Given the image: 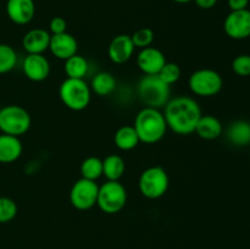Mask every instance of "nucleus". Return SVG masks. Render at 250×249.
Listing matches in <instances>:
<instances>
[{"mask_svg": "<svg viewBox=\"0 0 250 249\" xmlns=\"http://www.w3.org/2000/svg\"><path fill=\"white\" fill-rule=\"evenodd\" d=\"M226 137L234 146L250 145V122L244 120L232 122L227 128Z\"/></svg>", "mask_w": 250, "mask_h": 249, "instance_id": "obj_19", "label": "nucleus"}, {"mask_svg": "<svg viewBox=\"0 0 250 249\" xmlns=\"http://www.w3.org/2000/svg\"><path fill=\"white\" fill-rule=\"evenodd\" d=\"M158 76L166 84L172 85L181 78V67L175 62H166Z\"/></svg>", "mask_w": 250, "mask_h": 249, "instance_id": "obj_28", "label": "nucleus"}, {"mask_svg": "<svg viewBox=\"0 0 250 249\" xmlns=\"http://www.w3.org/2000/svg\"><path fill=\"white\" fill-rule=\"evenodd\" d=\"M188 85L192 93L198 97L209 98L221 92L224 80L217 71L211 68H200L190 75Z\"/></svg>", "mask_w": 250, "mask_h": 249, "instance_id": "obj_8", "label": "nucleus"}, {"mask_svg": "<svg viewBox=\"0 0 250 249\" xmlns=\"http://www.w3.org/2000/svg\"><path fill=\"white\" fill-rule=\"evenodd\" d=\"M131 39L136 48H148V46H151V43L154 42V32L151 28L143 27V28L137 29L131 36Z\"/></svg>", "mask_w": 250, "mask_h": 249, "instance_id": "obj_27", "label": "nucleus"}, {"mask_svg": "<svg viewBox=\"0 0 250 249\" xmlns=\"http://www.w3.org/2000/svg\"><path fill=\"white\" fill-rule=\"evenodd\" d=\"M202 115L199 104L193 98L185 95L168 100L164 111L167 128L180 136L193 133Z\"/></svg>", "mask_w": 250, "mask_h": 249, "instance_id": "obj_1", "label": "nucleus"}, {"mask_svg": "<svg viewBox=\"0 0 250 249\" xmlns=\"http://www.w3.org/2000/svg\"><path fill=\"white\" fill-rule=\"evenodd\" d=\"M166 62L163 51L154 46L141 49L137 56V65L144 75H158Z\"/></svg>", "mask_w": 250, "mask_h": 249, "instance_id": "obj_12", "label": "nucleus"}, {"mask_svg": "<svg viewBox=\"0 0 250 249\" xmlns=\"http://www.w3.org/2000/svg\"><path fill=\"white\" fill-rule=\"evenodd\" d=\"M80 171L82 178L97 181L100 176H103V160L98 156H89L82 161Z\"/></svg>", "mask_w": 250, "mask_h": 249, "instance_id": "obj_24", "label": "nucleus"}, {"mask_svg": "<svg viewBox=\"0 0 250 249\" xmlns=\"http://www.w3.org/2000/svg\"><path fill=\"white\" fill-rule=\"evenodd\" d=\"M23 146L19 137L0 134V164H11L22 155Z\"/></svg>", "mask_w": 250, "mask_h": 249, "instance_id": "obj_17", "label": "nucleus"}, {"mask_svg": "<svg viewBox=\"0 0 250 249\" xmlns=\"http://www.w3.org/2000/svg\"><path fill=\"white\" fill-rule=\"evenodd\" d=\"M126 170L125 160L120 155L110 154L103 160V175L107 181H119Z\"/></svg>", "mask_w": 250, "mask_h": 249, "instance_id": "obj_21", "label": "nucleus"}, {"mask_svg": "<svg viewBox=\"0 0 250 249\" xmlns=\"http://www.w3.org/2000/svg\"><path fill=\"white\" fill-rule=\"evenodd\" d=\"M49 50L51 51V54L55 58L65 61L68 58L77 54V39L72 34L67 33V32L60 34H51L50 43H49Z\"/></svg>", "mask_w": 250, "mask_h": 249, "instance_id": "obj_14", "label": "nucleus"}, {"mask_svg": "<svg viewBox=\"0 0 250 249\" xmlns=\"http://www.w3.org/2000/svg\"><path fill=\"white\" fill-rule=\"evenodd\" d=\"M224 127L221 121L212 115H202L194 132L205 141H214L222 134Z\"/></svg>", "mask_w": 250, "mask_h": 249, "instance_id": "obj_18", "label": "nucleus"}, {"mask_svg": "<svg viewBox=\"0 0 250 249\" xmlns=\"http://www.w3.org/2000/svg\"><path fill=\"white\" fill-rule=\"evenodd\" d=\"M65 72L67 78H77L83 80L88 72V61L82 55L71 56L67 60H65Z\"/></svg>", "mask_w": 250, "mask_h": 249, "instance_id": "obj_23", "label": "nucleus"}, {"mask_svg": "<svg viewBox=\"0 0 250 249\" xmlns=\"http://www.w3.org/2000/svg\"><path fill=\"white\" fill-rule=\"evenodd\" d=\"M249 156H250V150H249Z\"/></svg>", "mask_w": 250, "mask_h": 249, "instance_id": "obj_34", "label": "nucleus"}, {"mask_svg": "<svg viewBox=\"0 0 250 249\" xmlns=\"http://www.w3.org/2000/svg\"><path fill=\"white\" fill-rule=\"evenodd\" d=\"M49 29H50L51 34H60L65 33L66 29H67V23H66V20L62 19L60 16L53 17L49 23Z\"/></svg>", "mask_w": 250, "mask_h": 249, "instance_id": "obj_30", "label": "nucleus"}, {"mask_svg": "<svg viewBox=\"0 0 250 249\" xmlns=\"http://www.w3.org/2000/svg\"><path fill=\"white\" fill-rule=\"evenodd\" d=\"M250 0H227L229 7L231 11H239V10L248 9Z\"/></svg>", "mask_w": 250, "mask_h": 249, "instance_id": "obj_31", "label": "nucleus"}, {"mask_svg": "<svg viewBox=\"0 0 250 249\" xmlns=\"http://www.w3.org/2000/svg\"><path fill=\"white\" fill-rule=\"evenodd\" d=\"M7 17L16 24H28L36 14L33 0H7Z\"/></svg>", "mask_w": 250, "mask_h": 249, "instance_id": "obj_15", "label": "nucleus"}, {"mask_svg": "<svg viewBox=\"0 0 250 249\" xmlns=\"http://www.w3.org/2000/svg\"><path fill=\"white\" fill-rule=\"evenodd\" d=\"M170 87L158 75H146L138 82L137 94L146 106L161 109L170 100Z\"/></svg>", "mask_w": 250, "mask_h": 249, "instance_id": "obj_3", "label": "nucleus"}, {"mask_svg": "<svg viewBox=\"0 0 250 249\" xmlns=\"http://www.w3.org/2000/svg\"><path fill=\"white\" fill-rule=\"evenodd\" d=\"M99 186L95 181L85 180L81 177L73 183L70 190V203L77 210H89L97 205Z\"/></svg>", "mask_w": 250, "mask_h": 249, "instance_id": "obj_9", "label": "nucleus"}, {"mask_svg": "<svg viewBox=\"0 0 250 249\" xmlns=\"http://www.w3.org/2000/svg\"><path fill=\"white\" fill-rule=\"evenodd\" d=\"M134 49L136 46L132 42L131 36L119 34L110 42L109 48H107V55L112 62L121 65V63L127 62L133 56Z\"/></svg>", "mask_w": 250, "mask_h": 249, "instance_id": "obj_13", "label": "nucleus"}, {"mask_svg": "<svg viewBox=\"0 0 250 249\" xmlns=\"http://www.w3.org/2000/svg\"><path fill=\"white\" fill-rule=\"evenodd\" d=\"M17 204L7 197H0V224L12 221L17 215Z\"/></svg>", "mask_w": 250, "mask_h": 249, "instance_id": "obj_26", "label": "nucleus"}, {"mask_svg": "<svg viewBox=\"0 0 250 249\" xmlns=\"http://www.w3.org/2000/svg\"><path fill=\"white\" fill-rule=\"evenodd\" d=\"M115 145L120 149V150L128 151L136 148L139 144V137L137 134L136 129L133 126L129 124H125V126L120 127L114 136Z\"/></svg>", "mask_w": 250, "mask_h": 249, "instance_id": "obj_20", "label": "nucleus"}, {"mask_svg": "<svg viewBox=\"0 0 250 249\" xmlns=\"http://www.w3.org/2000/svg\"><path fill=\"white\" fill-rule=\"evenodd\" d=\"M172 1L177 2V4H188V2L193 1V0H172Z\"/></svg>", "mask_w": 250, "mask_h": 249, "instance_id": "obj_33", "label": "nucleus"}, {"mask_svg": "<svg viewBox=\"0 0 250 249\" xmlns=\"http://www.w3.org/2000/svg\"><path fill=\"white\" fill-rule=\"evenodd\" d=\"M225 33L232 39L242 41L250 37V10L231 11L224 22Z\"/></svg>", "mask_w": 250, "mask_h": 249, "instance_id": "obj_10", "label": "nucleus"}, {"mask_svg": "<svg viewBox=\"0 0 250 249\" xmlns=\"http://www.w3.org/2000/svg\"><path fill=\"white\" fill-rule=\"evenodd\" d=\"M232 70L237 76L241 77H249L250 76V55L242 54L232 61Z\"/></svg>", "mask_w": 250, "mask_h": 249, "instance_id": "obj_29", "label": "nucleus"}, {"mask_svg": "<svg viewBox=\"0 0 250 249\" xmlns=\"http://www.w3.org/2000/svg\"><path fill=\"white\" fill-rule=\"evenodd\" d=\"M115 88H116V80L111 73L106 72V71L98 72L93 77L92 84H90V89L99 97L110 95L114 92Z\"/></svg>", "mask_w": 250, "mask_h": 249, "instance_id": "obj_22", "label": "nucleus"}, {"mask_svg": "<svg viewBox=\"0 0 250 249\" xmlns=\"http://www.w3.org/2000/svg\"><path fill=\"white\" fill-rule=\"evenodd\" d=\"M59 95L66 107L73 111H82L89 105L92 89L84 80L66 78L61 83Z\"/></svg>", "mask_w": 250, "mask_h": 249, "instance_id": "obj_4", "label": "nucleus"}, {"mask_svg": "<svg viewBox=\"0 0 250 249\" xmlns=\"http://www.w3.org/2000/svg\"><path fill=\"white\" fill-rule=\"evenodd\" d=\"M193 1L197 4L198 7L203 10L212 9L217 4V0H193Z\"/></svg>", "mask_w": 250, "mask_h": 249, "instance_id": "obj_32", "label": "nucleus"}, {"mask_svg": "<svg viewBox=\"0 0 250 249\" xmlns=\"http://www.w3.org/2000/svg\"><path fill=\"white\" fill-rule=\"evenodd\" d=\"M24 76L33 82H42L50 75V62L43 54H27L22 62Z\"/></svg>", "mask_w": 250, "mask_h": 249, "instance_id": "obj_11", "label": "nucleus"}, {"mask_svg": "<svg viewBox=\"0 0 250 249\" xmlns=\"http://www.w3.org/2000/svg\"><path fill=\"white\" fill-rule=\"evenodd\" d=\"M126 202V188L119 181H106L99 187L97 205L105 214H117L124 209Z\"/></svg>", "mask_w": 250, "mask_h": 249, "instance_id": "obj_7", "label": "nucleus"}, {"mask_svg": "<svg viewBox=\"0 0 250 249\" xmlns=\"http://www.w3.org/2000/svg\"><path fill=\"white\" fill-rule=\"evenodd\" d=\"M17 65V54L9 44H0V75L10 72Z\"/></svg>", "mask_w": 250, "mask_h": 249, "instance_id": "obj_25", "label": "nucleus"}, {"mask_svg": "<svg viewBox=\"0 0 250 249\" xmlns=\"http://www.w3.org/2000/svg\"><path fill=\"white\" fill-rule=\"evenodd\" d=\"M170 178L161 166H150L139 176L138 188L143 197L148 199H159L167 192Z\"/></svg>", "mask_w": 250, "mask_h": 249, "instance_id": "obj_6", "label": "nucleus"}, {"mask_svg": "<svg viewBox=\"0 0 250 249\" xmlns=\"http://www.w3.org/2000/svg\"><path fill=\"white\" fill-rule=\"evenodd\" d=\"M139 141L146 144H155L165 137L167 131L164 112L160 109L144 106L137 114L133 124Z\"/></svg>", "mask_w": 250, "mask_h": 249, "instance_id": "obj_2", "label": "nucleus"}, {"mask_svg": "<svg viewBox=\"0 0 250 249\" xmlns=\"http://www.w3.org/2000/svg\"><path fill=\"white\" fill-rule=\"evenodd\" d=\"M51 34L44 28H34L27 32L22 39V46L27 54H43L49 49Z\"/></svg>", "mask_w": 250, "mask_h": 249, "instance_id": "obj_16", "label": "nucleus"}, {"mask_svg": "<svg viewBox=\"0 0 250 249\" xmlns=\"http://www.w3.org/2000/svg\"><path fill=\"white\" fill-rule=\"evenodd\" d=\"M29 112L20 105H6L0 109V131L10 136L21 137L31 128Z\"/></svg>", "mask_w": 250, "mask_h": 249, "instance_id": "obj_5", "label": "nucleus"}]
</instances>
